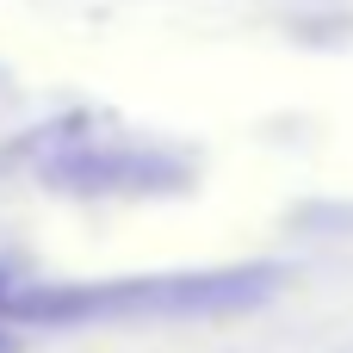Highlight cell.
<instances>
[{
    "label": "cell",
    "instance_id": "1",
    "mask_svg": "<svg viewBox=\"0 0 353 353\" xmlns=\"http://www.w3.org/2000/svg\"><path fill=\"white\" fill-rule=\"evenodd\" d=\"M279 292L273 267H205V273H155V279H112V285H43L12 292L6 316L25 323H205V316H242Z\"/></svg>",
    "mask_w": 353,
    "mask_h": 353
},
{
    "label": "cell",
    "instance_id": "2",
    "mask_svg": "<svg viewBox=\"0 0 353 353\" xmlns=\"http://www.w3.org/2000/svg\"><path fill=\"white\" fill-rule=\"evenodd\" d=\"M43 180L68 186V192H143V186H168V161L161 155H118V149H68L56 161H43Z\"/></svg>",
    "mask_w": 353,
    "mask_h": 353
},
{
    "label": "cell",
    "instance_id": "3",
    "mask_svg": "<svg viewBox=\"0 0 353 353\" xmlns=\"http://www.w3.org/2000/svg\"><path fill=\"white\" fill-rule=\"evenodd\" d=\"M6 298H12V279H6V267H0V316H6Z\"/></svg>",
    "mask_w": 353,
    "mask_h": 353
}]
</instances>
